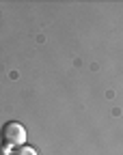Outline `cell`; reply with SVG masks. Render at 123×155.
<instances>
[{
    "mask_svg": "<svg viewBox=\"0 0 123 155\" xmlns=\"http://www.w3.org/2000/svg\"><path fill=\"white\" fill-rule=\"evenodd\" d=\"M0 140H2L5 147H11V149L22 147L26 142V129H24V125H19L15 121L5 123L2 125V131H0Z\"/></svg>",
    "mask_w": 123,
    "mask_h": 155,
    "instance_id": "6da1fadb",
    "label": "cell"
},
{
    "mask_svg": "<svg viewBox=\"0 0 123 155\" xmlns=\"http://www.w3.org/2000/svg\"><path fill=\"white\" fill-rule=\"evenodd\" d=\"M11 155H39V153H37V149H32L28 144H22V147H15L11 151Z\"/></svg>",
    "mask_w": 123,
    "mask_h": 155,
    "instance_id": "7a4b0ae2",
    "label": "cell"
}]
</instances>
